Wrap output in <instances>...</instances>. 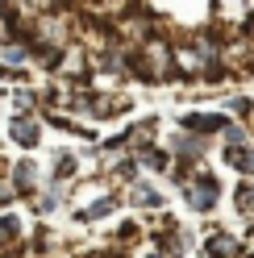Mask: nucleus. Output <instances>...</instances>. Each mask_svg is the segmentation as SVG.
<instances>
[{"mask_svg": "<svg viewBox=\"0 0 254 258\" xmlns=\"http://www.w3.org/2000/svg\"><path fill=\"white\" fill-rule=\"evenodd\" d=\"M179 196H183V204L192 208V213H213L217 208V200H221V183L213 179L209 171H187L183 179H179Z\"/></svg>", "mask_w": 254, "mask_h": 258, "instance_id": "obj_1", "label": "nucleus"}, {"mask_svg": "<svg viewBox=\"0 0 254 258\" xmlns=\"http://www.w3.org/2000/svg\"><path fill=\"white\" fill-rule=\"evenodd\" d=\"M196 254L200 258H242L246 250H242V237H233L229 229H213V233H204Z\"/></svg>", "mask_w": 254, "mask_h": 258, "instance_id": "obj_2", "label": "nucleus"}, {"mask_svg": "<svg viewBox=\"0 0 254 258\" xmlns=\"http://www.w3.org/2000/svg\"><path fill=\"white\" fill-rule=\"evenodd\" d=\"M21 229H25V225H21L17 213H0V241H17Z\"/></svg>", "mask_w": 254, "mask_h": 258, "instance_id": "obj_9", "label": "nucleus"}, {"mask_svg": "<svg viewBox=\"0 0 254 258\" xmlns=\"http://www.w3.org/2000/svg\"><path fill=\"white\" fill-rule=\"evenodd\" d=\"M113 208H117V200H113V196H104V200H96V204L79 208V213H75V221H79V225H92V221L108 217V213H113Z\"/></svg>", "mask_w": 254, "mask_h": 258, "instance_id": "obj_7", "label": "nucleus"}, {"mask_svg": "<svg viewBox=\"0 0 254 258\" xmlns=\"http://www.w3.org/2000/svg\"><path fill=\"white\" fill-rule=\"evenodd\" d=\"M225 163H229L233 171H242V175H254V150L246 146V142H237V146L225 150Z\"/></svg>", "mask_w": 254, "mask_h": 258, "instance_id": "obj_6", "label": "nucleus"}, {"mask_svg": "<svg viewBox=\"0 0 254 258\" xmlns=\"http://www.w3.org/2000/svg\"><path fill=\"white\" fill-rule=\"evenodd\" d=\"M233 204H237V213H246V217H254V183H242L233 191Z\"/></svg>", "mask_w": 254, "mask_h": 258, "instance_id": "obj_11", "label": "nucleus"}, {"mask_svg": "<svg viewBox=\"0 0 254 258\" xmlns=\"http://www.w3.org/2000/svg\"><path fill=\"white\" fill-rule=\"evenodd\" d=\"M75 167H79L75 158H71L67 150H58V154H54V183H62V179H71V175H75Z\"/></svg>", "mask_w": 254, "mask_h": 258, "instance_id": "obj_10", "label": "nucleus"}, {"mask_svg": "<svg viewBox=\"0 0 254 258\" xmlns=\"http://www.w3.org/2000/svg\"><path fill=\"white\" fill-rule=\"evenodd\" d=\"M130 200L138 204V208H163V196L150 187V183H134V191H130Z\"/></svg>", "mask_w": 254, "mask_h": 258, "instance_id": "obj_8", "label": "nucleus"}, {"mask_svg": "<svg viewBox=\"0 0 254 258\" xmlns=\"http://www.w3.org/2000/svg\"><path fill=\"white\" fill-rule=\"evenodd\" d=\"M9 138L17 142V146L34 150L38 142H42V121H34V117H29V112H17V117L9 121Z\"/></svg>", "mask_w": 254, "mask_h": 258, "instance_id": "obj_4", "label": "nucleus"}, {"mask_svg": "<svg viewBox=\"0 0 254 258\" xmlns=\"http://www.w3.org/2000/svg\"><path fill=\"white\" fill-rule=\"evenodd\" d=\"M38 163L34 158H21L17 167H13V196H38Z\"/></svg>", "mask_w": 254, "mask_h": 258, "instance_id": "obj_5", "label": "nucleus"}, {"mask_svg": "<svg viewBox=\"0 0 254 258\" xmlns=\"http://www.w3.org/2000/svg\"><path fill=\"white\" fill-rule=\"evenodd\" d=\"M179 125H183V134H196V138L209 134V138H213V134H225L229 117H221V112H187Z\"/></svg>", "mask_w": 254, "mask_h": 258, "instance_id": "obj_3", "label": "nucleus"}, {"mask_svg": "<svg viewBox=\"0 0 254 258\" xmlns=\"http://www.w3.org/2000/svg\"><path fill=\"white\" fill-rule=\"evenodd\" d=\"M146 258H163V254H146Z\"/></svg>", "mask_w": 254, "mask_h": 258, "instance_id": "obj_12", "label": "nucleus"}]
</instances>
